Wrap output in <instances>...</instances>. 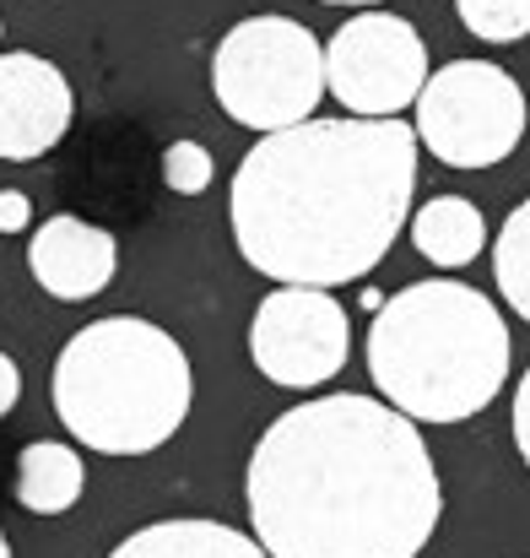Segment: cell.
Wrapping results in <instances>:
<instances>
[{
	"instance_id": "cell-1",
	"label": "cell",
	"mask_w": 530,
	"mask_h": 558,
	"mask_svg": "<svg viewBox=\"0 0 530 558\" xmlns=\"http://www.w3.org/2000/svg\"><path fill=\"white\" fill-rule=\"evenodd\" d=\"M244 499L271 558H417L444 515L417 423L353 390L287 407L249 450Z\"/></svg>"
},
{
	"instance_id": "cell-2",
	"label": "cell",
	"mask_w": 530,
	"mask_h": 558,
	"mask_svg": "<svg viewBox=\"0 0 530 558\" xmlns=\"http://www.w3.org/2000/svg\"><path fill=\"white\" fill-rule=\"evenodd\" d=\"M417 190V125L304 120L260 136L233 169L227 222L238 255L282 288H342L368 277Z\"/></svg>"
},
{
	"instance_id": "cell-3",
	"label": "cell",
	"mask_w": 530,
	"mask_h": 558,
	"mask_svg": "<svg viewBox=\"0 0 530 558\" xmlns=\"http://www.w3.org/2000/svg\"><path fill=\"white\" fill-rule=\"evenodd\" d=\"M368 374L411 423H466L509 379V326L466 282H411L368 326Z\"/></svg>"
},
{
	"instance_id": "cell-4",
	"label": "cell",
	"mask_w": 530,
	"mask_h": 558,
	"mask_svg": "<svg viewBox=\"0 0 530 558\" xmlns=\"http://www.w3.org/2000/svg\"><path fill=\"white\" fill-rule=\"evenodd\" d=\"M49 396L76 445L98 456H152L189 417L195 369L163 326L109 315L60 348Z\"/></svg>"
},
{
	"instance_id": "cell-5",
	"label": "cell",
	"mask_w": 530,
	"mask_h": 558,
	"mask_svg": "<svg viewBox=\"0 0 530 558\" xmlns=\"http://www.w3.org/2000/svg\"><path fill=\"white\" fill-rule=\"evenodd\" d=\"M211 93L227 120L260 136L293 131L325 98V49L293 16H244L211 54Z\"/></svg>"
},
{
	"instance_id": "cell-6",
	"label": "cell",
	"mask_w": 530,
	"mask_h": 558,
	"mask_svg": "<svg viewBox=\"0 0 530 558\" xmlns=\"http://www.w3.org/2000/svg\"><path fill=\"white\" fill-rule=\"evenodd\" d=\"M417 109V142L449 169H493L526 136V93L493 60H449L428 76Z\"/></svg>"
},
{
	"instance_id": "cell-7",
	"label": "cell",
	"mask_w": 530,
	"mask_h": 558,
	"mask_svg": "<svg viewBox=\"0 0 530 558\" xmlns=\"http://www.w3.org/2000/svg\"><path fill=\"white\" fill-rule=\"evenodd\" d=\"M325 87L357 120H400L428 87V49L395 11H362L325 44Z\"/></svg>"
},
{
	"instance_id": "cell-8",
	"label": "cell",
	"mask_w": 530,
	"mask_h": 558,
	"mask_svg": "<svg viewBox=\"0 0 530 558\" xmlns=\"http://www.w3.org/2000/svg\"><path fill=\"white\" fill-rule=\"evenodd\" d=\"M353 326L331 288H276L249 320V359L271 385L309 390L347 369Z\"/></svg>"
},
{
	"instance_id": "cell-9",
	"label": "cell",
	"mask_w": 530,
	"mask_h": 558,
	"mask_svg": "<svg viewBox=\"0 0 530 558\" xmlns=\"http://www.w3.org/2000/svg\"><path fill=\"white\" fill-rule=\"evenodd\" d=\"M76 93L65 71L33 49L0 54V158L5 163H33L54 153L71 131Z\"/></svg>"
},
{
	"instance_id": "cell-10",
	"label": "cell",
	"mask_w": 530,
	"mask_h": 558,
	"mask_svg": "<svg viewBox=\"0 0 530 558\" xmlns=\"http://www.w3.org/2000/svg\"><path fill=\"white\" fill-rule=\"evenodd\" d=\"M27 271L33 282L60 299V304H82V299H98L114 271H120V244L109 228L76 217V211H60L49 222L33 228L27 239Z\"/></svg>"
},
{
	"instance_id": "cell-11",
	"label": "cell",
	"mask_w": 530,
	"mask_h": 558,
	"mask_svg": "<svg viewBox=\"0 0 530 558\" xmlns=\"http://www.w3.org/2000/svg\"><path fill=\"white\" fill-rule=\"evenodd\" d=\"M109 558H271L255 537L222 526V521H200V515H178V521H152L141 532H131Z\"/></svg>"
},
{
	"instance_id": "cell-12",
	"label": "cell",
	"mask_w": 530,
	"mask_h": 558,
	"mask_svg": "<svg viewBox=\"0 0 530 558\" xmlns=\"http://www.w3.org/2000/svg\"><path fill=\"white\" fill-rule=\"evenodd\" d=\"M87 488V466L60 439H33L16 461V505L27 515H65Z\"/></svg>"
},
{
	"instance_id": "cell-13",
	"label": "cell",
	"mask_w": 530,
	"mask_h": 558,
	"mask_svg": "<svg viewBox=\"0 0 530 558\" xmlns=\"http://www.w3.org/2000/svg\"><path fill=\"white\" fill-rule=\"evenodd\" d=\"M411 244H417L422 260L455 271V266H466V260L482 255L488 222H482V211H477L466 195H433V201L411 217Z\"/></svg>"
},
{
	"instance_id": "cell-14",
	"label": "cell",
	"mask_w": 530,
	"mask_h": 558,
	"mask_svg": "<svg viewBox=\"0 0 530 558\" xmlns=\"http://www.w3.org/2000/svg\"><path fill=\"white\" fill-rule=\"evenodd\" d=\"M493 277H498V293H504V304L530 320V201H520L509 217H504V228H498V239H493Z\"/></svg>"
},
{
	"instance_id": "cell-15",
	"label": "cell",
	"mask_w": 530,
	"mask_h": 558,
	"mask_svg": "<svg viewBox=\"0 0 530 558\" xmlns=\"http://www.w3.org/2000/svg\"><path fill=\"white\" fill-rule=\"evenodd\" d=\"M455 16L466 33H477L488 44L530 38V0H455Z\"/></svg>"
},
{
	"instance_id": "cell-16",
	"label": "cell",
	"mask_w": 530,
	"mask_h": 558,
	"mask_svg": "<svg viewBox=\"0 0 530 558\" xmlns=\"http://www.w3.org/2000/svg\"><path fill=\"white\" fill-rule=\"evenodd\" d=\"M211 153L200 147V142H169L163 147V185L174 190V195H200V190L211 185Z\"/></svg>"
},
{
	"instance_id": "cell-17",
	"label": "cell",
	"mask_w": 530,
	"mask_h": 558,
	"mask_svg": "<svg viewBox=\"0 0 530 558\" xmlns=\"http://www.w3.org/2000/svg\"><path fill=\"white\" fill-rule=\"evenodd\" d=\"M33 222V201L22 190H0V233H22Z\"/></svg>"
},
{
	"instance_id": "cell-18",
	"label": "cell",
	"mask_w": 530,
	"mask_h": 558,
	"mask_svg": "<svg viewBox=\"0 0 530 558\" xmlns=\"http://www.w3.org/2000/svg\"><path fill=\"white\" fill-rule=\"evenodd\" d=\"M515 445H520V461L530 466V369L520 374V390H515Z\"/></svg>"
},
{
	"instance_id": "cell-19",
	"label": "cell",
	"mask_w": 530,
	"mask_h": 558,
	"mask_svg": "<svg viewBox=\"0 0 530 558\" xmlns=\"http://www.w3.org/2000/svg\"><path fill=\"white\" fill-rule=\"evenodd\" d=\"M16 401H22V369L0 353V417H11V412H16Z\"/></svg>"
},
{
	"instance_id": "cell-20",
	"label": "cell",
	"mask_w": 530,
	"mask_h": 558,
	"mask_svg": "<svg viewBox=\"0 0 530 558\" xmlns=\"http://www.w3.org/2000/svg\"><path fill=\"white\" fill-rule=\"evenodd\" d=\"M325 5H373V0H325Z\"/></svg>"
},
{
	"instance_id": "cell-21",
	"label": "cell",
	"mask_w": 530,
	"mask_h": 558,
	"mask_svg": "<svg viewBox=\"0 0 530 558\" xmlns=\"http://www.w3.org/2000/svg\"><path fill=\"white\" fill-rule=\"evenodd\" d=\"M0 558H11V543H5V532H0Z\"/></svg>"
}]
</instances>
